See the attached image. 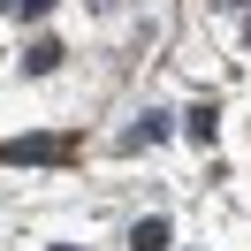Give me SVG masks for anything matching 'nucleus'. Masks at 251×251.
I'll use <instances>...</instances> for the list:
<instances>
[{"label":"nucleus","mask_w":251,"mask_h":251,"mask_svg":"<svg viewBox=\"0 0 251 251\" xmlns=\"http://www.w3.org/2000/svg\"><path fill=\"white\" fill-rule=\"evenodd\" d=\"M53 61H61V46H53V38H38V46H31V53H23V69H31V76H46V69H53Z\"/></svg>","instance_id":"obj_1"},{"label":"nucleus","mask_w":251,"mask_h":251,"mask_svg":"<svg viewBox=\"0 0 251 251\" xmlns=\"http://www.w3.org/2000/svg\"><path fill=\"white\" fill-rule=\"evenodd\" d=\"M129 244H137V251H160V244H168V221H137V228H129Z\"/></svg>","instance_id":"obj_2"},{"label":"nucleus","mask_w":251,"mask_h":251,"mask_svg":"<svg viewBox=\"0 0 251 251\" xmlns=\"http://www.w3.org/2000/svg\"><path fill=\"white\" fill-rule=\"evenodd\" d=\"M213 122H221V114H213V107H190V114H183V129H190V137H198V145H205V137H213Z\"/></svg>","instance_id":"obj_3"},{"label":"nucleus","mask_w":251,"mask_h":251,"mask_svg":"<svg viewBox=\"0 0 251 251\" xmlns=\"http://www.w3.org/2000/svg\"><path fill=\"white\" fill-rule=\"evenodd\" d=\"M152 137H168V114H145V122L129 129V145H152Z\"/></svg>","instance_id":"obj_4"},{"label":"nucleus","mask_w":251,"mask_h":251,"mask_svg":"<svg viewBox=\"0 0 251 251\" xmlns=\"http://www.w3.org/2000/svg\"><path fill=\"white\" fill-rule=\"evenodd\" d=\"M8 8H16V16H46L53 0H8Z\"/></svg>","instance_id":"obj_5"}]
</instances>
